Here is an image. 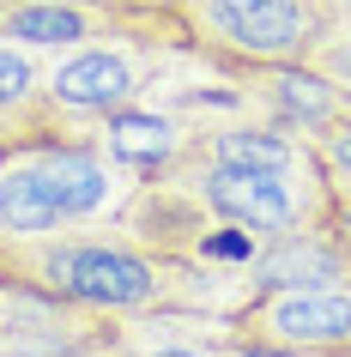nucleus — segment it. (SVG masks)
Instances as JSON below:
<instances>
[{
  "mask_svg": "<svg viewBox=\"0 0 351 357\" xmlns=\"http://www.w3.org/2000/svg\"><path fill=\"white\" fill-rule=\"evenodd\" d=\"M133 182L103 151V133L6 146L0 151V236H49V230L91 225L103 212H121Z\"/></svg>",
  "mask_w": 351,
  "mask_h": 357,
  "instance_id": "2",
  "label": "nucleus"
},
{
  "mask_svg": "<svg viewBox=\"0 0 351 357\" xmlns=\"http://www.w3.org/2000/svg\"><path fill=\"white\" fill-rule=\"evenodd\" d=\"M140 357H230V351H224L218 339H212V345H194V339L182 345V339H176V345H151V351H140Z\"/></svg>",
  "mask_w": 351,
  "mask_h": 357,
  "instance_id": "13",
  "label": "nucleus"
},
{
  "mask_svg": "<svg viewBox=\"0 0 351 357\" xmlns=\"http://www.w3.org/2000/svg\"><path fill=\"white\" fill-rule=\"evenodd\" d=\"M0 279L67 297L79 309L115 321L140 315H182L206 303V273L164 261L133 236H85V230H49V236H0Z\"/></svg>",
  "mask_w": 351,
  "mask_h": 357,
  "instance_id": "1",
  "label": "nucleus"
},
{
  "mask_svg": "<svg viewBox=\"0 0 351 357\" xmlns=\"http://www.w3.org/2000/svg\"><path fill=\"white\" fill-rule=\"evenodd\" d=\"M0 297H6V279H0Z\"/></svg>",
  "mask_w": 351,
  "mask_h": 357,
  "instance_id": "17",
  "label": "nucleus"
},
{
  "mask_svg": "<svg viewBox=\"0 0 351 357\" xmlns=\"http://www.w3.org/2000/svg\"><path fill=\"white\" fill-rule=\"evenodd\" d=\"M224 333L291 345L315 357H351V279L345 284H297V291H248L218 315Z\"/></svg>",
  "mask_w": 351,
  "mask_h": 357,
  "instance_id": "6",
  "label": "nucleus"
},
{
  "mask_svg": "<svg viewBox=\"0 0 351 357\" xmlns=\"http://www.w3.org/2000/svg\"><path fill=\"white\" fill-rule=\"evenodd\" d=\"M170 55V43H146V37H110V43H85V49H67L55 67H43V91L49 103L79 121H110V115L133 109L146 85L158 79Z\"/></svg>",
  "mask_w": 351,
  "mask_h": 357,
  "instance_id": "5",
  "label": "nucleus"
},
{
  "mask_svg": "<svg viewBox=\"0 0 351 357\" xmlns=\"http://www.w3.org/2000/svg\"><path fill=\"white\" fill-rule=\"evenodd\" d=\"M194 55L218 73L242 79L255 67L315 61V49L339 31L327 0H182Z\"/></svg>",
  "mask_w": 351,
  "mask_h": 357,
  "instance_id": "4",
  "label": "nucleus"
},
{
  "mask_svg": "<svg viewBox=\"0 0 351 357\" xmlns=\"http://www.w3.org/2000/svg\"><path fill=\"white\" fill-rule=\"evenodd\" d=\"M351 279V248L333 230H297L278 243H260L242 261L237 284L248 291H297V284H345Z\"/></svg>",
  "mask_w": 351,
  "mask_h": 357,
  "instance_id": "9",
  "label": "nucleus"
},
{
  "mask_svg": "<svg viewBox=\"0 0 351 357\" xmlns=\"http://www.w3.org/2000/svg\"><path fill=\"white\" fill-rule=\"evenodd\" d=\"M67 133H103V121H79V115L55 109L31 49L0 43V151L31 146V139H67Z\"/></svg>",
  "mask_w": 351,
  "mask_h": 357,
  "instance_id": "8",
  "label": "nucleus"
},
{
  "mask_svg": "<svg viewBox=\"0 0 351 357\" xmlns=\"http://www.w3.org/2000/svg\"><path fill=\"white\" fill-rule=\"evenodd\" d=\"M194 194L206 200V212L230 225L248 243H278V236H297V230H333L339 218V176L321 164L315 151L309 164H224V158H206L200 146H188L176 158Z\"/></svg>",
  "mask_w": 351,
  "mask_h": 357,
  "instance_id": "3",
  "label": "nucleus"
},
{
  "mask_svg": "<svg viewBox=\"0 0 351 357\" xmlns=\"http://www.w3.org/2000/svg\"><path fill=\"white\" fill-rule=\"evenodd\" d=\"M6 6H13V0H0V13H6Z\"/></svg>",
  "mask_w": 351,
  "mask_h": 357,
  "instance_id": "16",
  "label": "nucleus"
},
{
  "mask_svg": "<svg viewBox=\"0 0 351 357\" xmlns=\"http://www.w3.org/2000/svg\"><path fill=\"white\" fill-rule=\"evenodd\" d=\"M194 133H200V128H188L182 115L140 109V103H133V109H121V115L103 121V151H110L128 176H151V169L176 164V158L194 146Z\"/></svg>",
  "mask_w": 351,
  "mask_h": 357,
  "instance_id": "10",
  "label": "nucleus"
},
{
  "mask_svg": "<svg viewBox=\"0 0 351 357\" xmlns=\"http://www.w3.org/2000/svg\"><path fill=\"white\" fill-rule=\"evenodd\" d=\"M333 13H339V24H351V0H327Z\"/></svg>",
  "mask_w": 351,
  "mask_h": 357,
  "instance_id": "14",
  "label": "nucleus"
},
{
  "mask_svg": "<svg viewBox=\"0 0 351 357\" xmlns=\"http://www.w3.org/2000/svg\"><path fill=\"white\" fill-rule=\"evenodd\" d=\"M315 151H321V164H327L333 176H339V182L351 188V109L339 115L333 128H321V133H315Z\"/></svg>",
  "mask_w": 351,
  "mask_h": 357,
  "instance_id": "11",
  "label": "nucleus"
},
{
  "mask_svg": "<svg viewBox=\"0 0 351 357\" xmlns=\"http://www.w3.org/2000/svg\"><path fill=\"white\" fill-rule=\"evenodd\" d=\"M218 345L230 357H315V351H291V345H267V339H242V333H224L218 327Z\"/></svg>",
  "mask_w": 351,
  "mask_h": 357,
  "instance_id": "12",
  "label": "nucleus"
},
{
  "mask_svg": "<svg viewBox=\"0 0 351 357\" xmlns=\"http://www.w3.org/2000/svg\"><path fill=\"white\" fill-rule=\"evenodd\" d=\"M242 91H248V109H260L267 121H278V128L291 133H321L333 128L339 115L351 109L345 85H333L315 61H291V67H255V73L237 79Z\"/></svg>",
  "mask_w": 351,
  "mask_h": 357,
  "instance_id": "7",
  "label": "nucleus"
},
{
  "mask_svg": "<svg viewBox=\"0 0 351 357\" xmlns=\"http://www.w3.org/2000/svg\"><path fill=\"white\" fill-rule=\"evenodd\" d=\"M0 357H24V351H13V345H0Z\"/></svg>",
  "mask_w": 351,
  "mask_h": 357,
  "instance_id": "15",
  "label": "nucleus"
}]
</instances>
